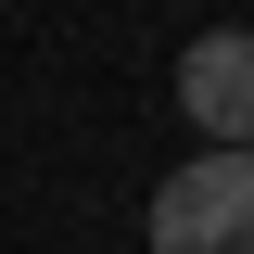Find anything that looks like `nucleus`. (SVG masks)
I'll return each instance as SVG.
<instances>
[{
	"mask_svg": "<svg viewBox=\"0 0 254 254\" xmlns=\"http://www.w3.org/2000/svg\"><path fill=\"white\" fill-rule=\"evenodd\" d=\"M178 115L216 153H254V26H203L178 51Z\"/></svg>",
	"mask_w": 254,
	"mask_h": 254,
	"instance_id": "2",
	"label": "nucleus"
},
{
	"mask_svg": "<svg viewBox=\"0 0 254 254\" xmlns=\"http://www.w3.org/2000/svg\"><path fill=\"white\" fill-rule=\"evenodd\" d=\"M153 254H254V153H190L153 190Z\"/></svg>",
	"mask_w": 254,
	"mask_h": 254,
	"instance_id": "1",
	"label": "nucleus"
}]
</instances>
